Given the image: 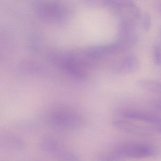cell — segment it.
I'll use <instances>...</instances> for the list:
<instances>
[{
    "mask_svg": "<svg viewBox=\"0 0 161 161\" xmlns=\"http://www.w3.org/2000/svg\"><path fill=\"white\" fill-rule=\"evenodd\" d=\"M122 116L131 120L152 123H161V116L156 114L137 110H127L122 113Z\"/></svg>",
    "mask_w": 161,
    "mask_h": 161,
    "instance_id": "obj_7",
    "label": "cell"
},
{
    "mask_svg": "<svg viewBox=\"0 0 161 161\" xmlns=\"http://www.w3.org/2000/svg\"><path fill=\"white\" fill-rule=\"evenodd\" d=\"M157 9L158 12L161 14V1H159L157 4Z\"/></svg>",
    "mask_w": 161,
    "mask_h": 161,
    "instance_id": "obj_15",
    "label": "cell"
},
{
    "mask_svg": "<svg viewBox=\"0 0 161 161\" xmlns=\"http://www.w3.org/2000/svg\"><path fill=\"white\" fill-rule=\"evenodd\" d=\"M113 125L116 129L128 133L138 135H145L148 133L147 130L144 127L128 120L116 119L113 121Z\"/></svg>",
    "mask_w": 161,
    "mask_h": 161,
    "instance_id": "obj_9",
    "label": "cell"
},
{
    "mask_svg": "<svg viewBox=\"0 0 161 161\" xmlns=\"http://www.w3.org/2000/svg\"><path fill=\"white\" fill-rule=\"evenodd\" d=\"M114 148L124 159L148 158L154 156L157 153L156 148L152 145L140 142L122 143L116 146Z\"/></svg>",
    "mask_w": 161,
    "mask_h": 161,
    "instance_id": "obj_2",
    "label": "cell"
},
{
    "mask_svg": "<svg viewBox=\"0 0 161 161\" xmlns=\"http://www.w3.org/2000/svg\"><path fill=\"white\" fill-rule=\"evenodd\" d=\"M37 12L42 19L48 21H57L63 18V10L56 4H40L37 8Z\"/></svg>",
    "mask_w": 161,
    "mask_h": 161,
    "instance_id": "obj_8",
    "label": "cell"
},
{
    "mask_svg": "<svg viewBox=\"0 0 161 161\" xmlns=\"http://www.w3.org/2000/svg\"><path fill=\"white\" fill-rule=\"evenodd\" d=\"M49 125L63 130H75L83 125V118L77 113L66 110H58L51 113L47 117Z\"/></svg>",
    "mask_w": 161,
    "mask_h": 161,
    "instance_id": "obj_1",
    "label": "cell"
},
{
    "mask_svg": "<svg viewBox=\"0 0 161 161\" xmlns=\"http://www.w3.org/2000/svg\"><path fill=\"white\" fill-rule=\"evenodd\" d=\"M152 58L154 64L161 66V45L157 44L153 46L152 52Z\"/></svg>",
    "mask_w": 161,
    "mask_h": 161,
    "instance_id": "obj_12",
    "label": "cell"
},
{
    "mask_svg": "<svg viewBox=\"0 0 161 161\" xmlns=\"http://www.w3.org/2000/svg\"><path fill=\"white\" fill-rule=\"evenodd\" d=\"M151 17L148 13H145L143 17V28L145 32H148L151 26Z\"/></svg>",
    "mask_w": 161,
    "mask_h": 161,
    "instance_id": "obj_13",
    "label": "cell"
},
{
    "mask_svg": "<svg viewBox=\"0 0 161 161\" xmlns=\"http://www.w3.org/2000/svg\"><path fill=\"white\" fill-rule=\"evenodd\" d=\"M106 4L119 17L120 20L137 22L141 16V12L137 4L130 0H112Z\"/></svg>",
    "mask_w": 161,
    "mask_h": 161,
    "instance_id": "obj_3",
    "label": "cell"
},
{
    "mask_svg": "<svg viewBox=\"0 0 161 161\" xmlns=\"http://www.w3.org/2000/svg\"><path fill=\"white\" fill-rule=\"evenodd\" d=\"M152 105L154 109L161 112V99H156L152 102Z\"/></svg>",
    "mask_w": 161,
    "mask_h": 161,
    "instance_id": "obj_14",
    "label": "cell"
},
{
    "mask_svg": "<svg viewBox=\"0 0 161 161\" xmlns=\"http://www.w3.org/2000/svg\"><path fill=\"white\" fill-rule=\"evenodd\" d=\"M41 147L58 161H80L75 153L54 138L47 137L41 142Z\"/></svg>",
    "mask_w": 161,
    "mask_h": 161,
    "instance_id": "obj_4",
    "label": "cell"
},
{
    "mask_svg": "<svg viewBox=\"0 0 161 161\" xmlns=\"http://www.w3.org/2000/svg\"><path fill=\"white\" fill-rule=\"evenodd\" d=\"M124 159L122 155L114 148L101 154L98 158L97 161H122Z\"/></svg>",
    "mask_w": 161,
    "mask_h": 161,
    "instance_id": "obj_11",
    "label": "cell"
},
{
    "mask_svg": "<svg viewBox=\"0 0 161 161\" xmlns=\"http://www.w3.org/2000/svg\"><path fill=\"white\" fill-rule=\"evenodd\" d=\"M136 22L130 20H120L118 29V42L126 51L136 45L138 42Z\"/></svg>",
    "mask_w": 161,
    "mask_h": 161,
    "instance_id": "obj_5",
    "label": "cell"
},
{
    "mask_svg": "<svg viewBox=\"0 0 161 161\" xmlns=\"http://www.w3.org/2000/svg\"><path fill=\"white\" fill-rule=\"evenodd\" d=\"M137 85L142 89L153 93L161 94V82L153 80H142L137 82Z\"/></svg>",
    "mask_w": 161,
    "mask_h": 161,
    "instance_id": "obj_10",
    "label": "cell"
},
{
    "mask_svg": "<svg viewBox=\"0 0 161 161\" xmlns=\"http://www.w3.org/2000/svg\"><path fill=\"white\" fill-rule=\"evenodd\" d=\"M156 130H157L158 131H159V132L161 133V124H160V125H158L157 126V128H156Z\"/></svg>",
    "mask_w": 161,
    "mask_h": 161,
    "instance_id": "obj_16",
    "label": "cell"
},
{
    "mask_svg": "<svg viewBox=\"0 0 161 161\" xmlns=\"http://www.w3.org/2000/svg\"><path fill=\"white\" fill-rule=\"evenodd\" d=\"M140 68L138 58L134 55H128L118 60L114 64L115 72L120 74H131L137 72Z\"/></svg>",
    "mask_w": 161,
    "mask_h": 161,
    "instance_id": "obj_6",
    "label": "cell"
},
{
    "mask_svg": "<svg viewBox=\"0 0 161 161\" xmlns=\"http://www.w3.org/2000/svg\"></svg>",
    "mask_w": 161,
    "mask_h": 161,
    "instance_id": "obj_17",
    "label": "cell"
}]
</instances>
